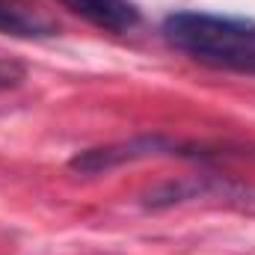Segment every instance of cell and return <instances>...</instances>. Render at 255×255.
I'll return each instance as SVG.
<instances>
[{"label":"cell","mask_w":255,"mask_h":255,"mask_svg":"<svg viewBox=\"0 0 255 255\" xmlns=\"http://www.w3.org/2000/svg\"><path fill=\"white\" fill-rule=\"evenodd\" d=\"M163 39L196 63L220 68L229 57L255 48V21L214 12H172L163 18Z\"/></svg>","instance_id":"1"},{"label":"cell","mask_w":255,"mask_h":255,"mask_svg":"<svg viewBox=\"0 0 255 255\" xmlns=\"http://www.w3.org/2000/svg\"><path fill=\"white\" fill-rule=\"evenodd\" d=\"M169 151H175V142L166 136H136L128 142H110V145L86 148L68 160V169L80 172V175H101V172H110L116 166L136 163L145 157H157V154H169Z\"/></svg>","instance_id":"2"},{"label":"cell","mask_w":255,"mask_h":255,"mask_svg":"<svg viewBox=\"0 0 255 255\" xmlns=\"http://www.w3.org/2000/svg\"><path fill=\"white\" fill-rule=\"evenodd\" d=\"M63 3L83 21L110 33H128L139 24V9L130 0H63Z\"/></svg>","instance_id":"3"},{"label":"cell","mask_w":255,"mask_h":255,"mask_svg":"<svg viewBox=\"0 0 255 255\" xmlns=\"http://www.w3.org/2000/svg\"><path fill=\"white\" fill-rule=\"evenodd\" d=\"M0 33L6 36H21V39H33V36H51L54 27L48 21H39L33 15H24L12 6L0 3Z\"/></svg>","instance_id":"4"},{"label":"cell","mask_w":255,"mask_h":255,"mask_svg":"<svg viewBox=\"0 0 255 255\" xmlns=\"http://www.w3.org/2000/svg\"><path fill=\"white\" fill-rule=\"evenodd\" d=\"M27 80V68L18 60H0V92L15 89Z\"/></svg>","instance_id":"5"}]
</instances>
